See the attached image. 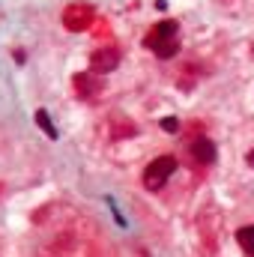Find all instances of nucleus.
<instances>
[{"instance_id": "nucleus-1", "label": "nucleus", "mask_w": 254, "mask_h": 257, "mask_svg": "<svg viewBox=\"0 0 254 257\" xmlns=\"http://www.w3.org/2000/svg\"><path fill=\"white\" fill-rule=\"evenodd\" d=\"M176 33H179V24H176V21H159V24L150 30V36L143 39V45H147L150 51H156L162 60H168V57H173V54L179 51Z\"/></svg>"}, {"instance_id": "nucleus-2", "label": "nucleus", "mask_w": 254, "mask_h": 257, "mask_svg": "<svg viewBox=\"0 0 254 257\" xmlns=\"http://www.w3.org/2000/svg\"><path fill=\"white\" fill-rule=\"evenodd\" d=\"M176 171V159L173 156H159L147 165V171H143V186H147L150 192H159L165 182L170 179V173Z\"/></svg>"}, {"instance_id": "nucleus-3", "label": "nucleus", "mask_w": 254, "mask_h": 257, "mask_svg": "<svg viewBox=\"0 0 254 257\" xmlns=\"http://www.w3.org/2000/svg\"><path fill=\"white\" fill-rule=\"evenodd\" d=\"M189 153H192V159H195L198 165H212L215 156H219V150H215V143H212L209 138H195V141L189 143Z\"/></svg>"}, {"instance_id": "nucleus-4", "label": "nucleus", "mask_w": 254, "mask_h": 257, "mask_svg": "<svg viewBox=\"0 0 254 257\" xmlns=\"http://www.w3.org/2000/svg\"><path fill=\"white\" fill-rule=\"evenodd\" d=\"M90 18H93L90 6H69L66 15H63V24H66L69 30H84V27L90 24Z\"/></svg>"}, {"instance_id": "nucleus-5", "label": "nucleus", "mask_w": 254, "mask_h": 257, "mask_svg": "<svg viewBox=\"0 0 254 257\" xmlns=\"http://www.w3.org/2000/svg\"><path fill=\"white\" fill-rule=\"evenodd\" d=\"M90 66H93V72H111L117 66V54L114 51H99V54H93Z\"/></svg>"}, {"instance_id": "nucleus-6", "label": "nucleus", "mask_w": 254, "mask_h": 257, "mask_svg": "<svg viewBox=\"0 0 254 257\" xmlns=\"http://www.w3.org/2000/svg\"><path fill=\"white\" fill-rule=\"evenodd\" d=\"M236 242H239V248H242L248 257H254V225L239 228V230H236Z\"/></svg>"}, {"instance_id": "nucleus-7", "label": "nucleus", "mask_w": 254, "mask_h": 257, "mask_svg": "<svg viewBox=\"0 0 254 257\" xmlns=\"http://www.w3.org/2000/svg\"><path fill=\"white\" fill-rule=\"evenodd\" d=\"M36 126H39L51 141H57V126L51 123V117H48V111H36Z\"/></svg>"}, {"instance_id": "nucleus-8", "label": "nucleus", "mask_w": 254, "mask_h": 257, "mask_svg": "<svg viewBox=\"0 0 254 257\" xmlns=\"http://www.w3.org/2000/svg\"><path fill=\"white\" fill-rule=\"evenodd\" d=\"M162 129L173 135V132H179V120H176V117H165V120H162Z\"/></svg>"}, {"instance_id": "nucleus-9", "label": "nucleus", "mask_w": 254, "mask_h": 257, "mask_svg": "<svg viewBox=\"0 0 254 257\" xmlns=\"http://www.w3.org/2000/svg\"><path fill=\"white\" fill-rule=\"evenodd\" d=\"M248 165H251V168H254V150H251V153H248Z\"/></svg>"}]
</instances>
